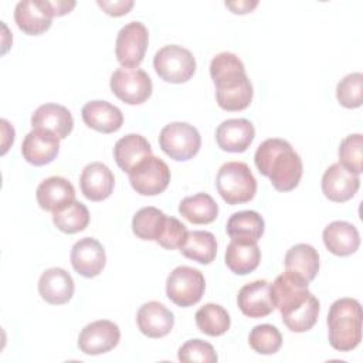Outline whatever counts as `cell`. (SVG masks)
<instances>
[{
  "mask_svg": "<svg viewBox=\"0 0 363 363\" xmlns=\"http://www.w3.org/2000/svg\"><path fill=\"white\" fill-rule=\"evenodd\" d=\"M210 77L216 85L217 105L228 112L250 106L254 95L252 84L242 61L233 52L217 54L210 62Z\"/></svg>",
  "mask_w": 363,
  "mask_h": 363,
  "instance_id": "obj_1",
  "label": "cell"
},
{
  "mask_svg": "<svg viewBox=\"0 0 363 363\" xmlns=\"http://www.w3.org/2000/svg\"><path fill=\"white\" fill-rule=\"evenodd\" d=\"M254 163L262 176L269 177L274 189L284 193L294 190L303 173L301 156L288 140L279 138L264 140L255 150Z\"/></svg>",
  "mask_w": 363,
  "mask_h": 363,
  "instance_id": "obj_2",
  "label": "cell"
},
{
  "mask_svg": "<svg viewBox=\"0 0 363 363\" xmlns=\"http://www.w3.org/2000/svg\"><path fill=\"white\" fill-rule=\"evenodd\" d=\"M362 306L353 298L336 299L328 313L329 343L339 352H350L362 340Z\"/></svg>",
  "mask_w": 363,
  "mask_h": 363,
  "instance_id": "obj_3",
  "label": "cell"
},
{
  "mask_svg": "<svg viewBox=\"0 0 363 363\" xmlns=\"http://www.w3.org/2000/svg\"><path fill=\"white\" fill-rule=\"evenodd\" d=\"M216 186L221 199L230 206L248 203L257 193V180L244 162L224 163L218 169Z\"/></svg>",
  "mask_w": 363,
  "mask_h": 363,
  "instance_id": "obj_4",
  "label": "cell"
},
{
  "mask_svg": "<svg viewBox=\"0 0 363 363\" xmlns=\"http://www.w3.org/2000/svg\"><path fill=\"white\" fill-rule=\"evenodd\" d=\"M156 74L166 82H187L196 72V58L193 54L177 44L162 47L153 58Z\"/></svg>",
  "mask_w": 363,
  "mask_h": 363,
  "instance_id": "obj_5",
  "label": "cell"
},
{
  "mask_svg": "<svg viewBox=\"0 0 363 363\" xmlns=\"http://www.w3.org/2000/svg\"><path fill=\"white\" fill-rule=\"evenodd\" d=\"M159 146L170 159L184 162L199 153L201 136L190 123L172 122L160 130Z\"/></svg>",
  "mask_w": 363,
  "mask_h": 363,
  "instance_id": "obj_6",
  "label": "cell"
},
{
  "mask_svg": "<svg viewBox=\"0 0 363 363\" xmlns=\"http://www.w3.org/2000/svg\"><path fill=\"white\" fill-rule=\"evenodd\" d=\"M204 289V275L193 267H176L166 279V295L180 308L196 305L201 299Z\"/></svg>",
  "mask_w": 363,
  "mask_h": 363,
  "instance_id": "obj_7",
  "label": "cell"
},
{
  "mask_svg": "<svg viewBox=\"0 0 363 363\" xmlns=\"http://www.w3.org/2000/svg\"><path fill=\"white\" fill-rule=\"evenodd\" d=\"M112 94L128 105H140L152 95V79L140 68H118L112 72Z\"/></svg>",
  "mask_w": 363,
  "mask_h": 363,
  "instance_id": "obj_8",
  "label": "cell"
},
{
  "mask_svg": "<svg viewBox=\"0 0 363 363\" xmlns=\"http://www.w3.org/2000/svg\"><path fill=\"white\" fill-rule=\"evenodd\" d=\"M133 190L142 196H156L163 193L170 183V169L159 157L150 155L139 162L129 173Z\"/></svg>",
  "mask_w": 363,
  "mask_h": 363,
  "instance_id": "obj_9",
  "label": "cell"
},
{
  "mask_svg": "<svg viewBox=\"0 0 363 363\" xmlns=\"http://www.w3.org/2000/svg\"><path fill=\"white\" fill-rule=\"evenodd\" d=\"M149 44V33L140 21L125 24L115 43V55L123 68H138L143 61Z\"/></svg>",
  "mask_w": 363,
  "mask_h": 363,
  "instance_id": "obj_10",
  "label": "cell"
},
{
  "mask_svg": "<svg viewBox=\"0 0 363 363\" xmlns=\"http://www.w3.org/2000/svg\"><path fill=\"white\" fill-rule=\"evenodd\" d=\"M309 282L296 274L285 271L269 284V292L274 306L281 312V316L294 311L306 301L311 295Z\"/></svg>",
  "mask_w": 363,
  "mask_h": 363,
  "instance_id": "obj_11",
  "label": "cell"
},
{
  "mask_svg": "<svg viewBox=\"0 0 363 363\" xmlns=\"http://www.w3.org/2000/svg\"><path fill=\"white\" fill-rule=\"evenodd\" d=\"M121 340L119 326L106 319L88 323L78 336V347L82 353L96 356L116 347Z\"/></svg>",
  "mask_w": 363,
  "mask_h": 363,
  "instance_id": "obj_12",
  "label": "cell"
},
{
  "mask_svg": "<svg viewBox=\"0 0 363 363\" xmlns=\"http://www.w3.org/2000/svg\"><path fill=\"white\" fill-rule=\"evenodd\" d=\"M106 264L104 245L91 237L78 240L71 250V265L79 275L85 278L98 277Z\"/></svg>",
  "mask_w": 363,
  "mask_h": 363,
  "instance_id": "obj_13",
  "label": "cell"
},
{
  "mask_svg": "<svg viewBox=\"0 0 363 363\" xmlns=\"http://www.w3.org/2000/svg\"><path fill=\"white\" fill-rule=\"evenodd\" d=\"M360 187L359 174L352 173L340 163L330 164L322 176V191L326 199L335 203L350 200Z\"/></svg>",
  "mask_w": 363,
  "mask_h": 363,
  "instance_id": "obj_14",
  "label": "cell"
},
{
  "mask_svg": "<svg viewBox=\"0 0 363 363\" xmlns=\"http://www.w3.org/2000/svg\"><path fill=\"white\" fill-rule=\"evenodd\" d=\"M255 138L254 125L244 118L223 121L216 129V140L220 149L231 153L245 152Z\"/></svg>",
  "mask_w": 363,
  "mask_h": 363,
  "instance_id": "obj_15",
  "label": "cell"
},
{
  "mask_svg": "<svg viewBox=\"0 0 363 363\" xmlns=\"http://www.w3.org/2000/svg\"><path fill=\"white\" fill-rule=\"evenodd\" d=\"M60 140L52 132L33 129L21 143V155L30 164L44 166L51 163L60 152Z\"/></svg>",
  "mask_w": 363,
  "mask_h": 363,
  "instance_id": "obj_16",
  "label": "cell"
},
{
  "mask_svg": "<svg viewBox=\"0 0 363 363\" xmlns=\"http://www.w3.org/2000/svg\"><path fill=\"white\" fill-rule=\"evenodd\" d=\"M237 303L240 311L248 318L257 319L268 316L275 309L269 292V282L257 279L245 284L238 291Z\"/></svg>",
  "mask_w": 363,
  "mask_h": 363,
  "instance_id": "obj_17",
  "label": "cell"
},
{
  "mask_svg": "<svg viewBox=\"0 0 363 363\" xmlns=\"http://www.w3.org/2000/svg\"><path fill=\"white\" fill-rule=\"evenodd\" d=\"M136 322L139 330L152 339H159L169 335L174 325V315L163 303L149 301L143 303L138 313Z\"/></svg>",
  "mask_w": 363,
  "mask_h": 363,
  "instance_id": "obj_18",
  "label": "cell"
},
{
  "mask_svg": "<svg viewBox=\"0 0 363 363\" xmlns=\"http://www.w3.org/2000/svg\"><path fill=\"white\" fill-rule=\"evenodd\" d=\"M79 187L88 200L102 201L112 194L115 187V176L106 164L92 162L84 167L79 176Z\"/></svg>",
  "mask_w": 363,
  "mask_h": 363,
  "instance_id": "obj_19",
  "label": "cell"
},
{
  "mask_svg": "<svg viewBox=\"0 0 363 363\" xmlns=\"http://www.w3.org/2000/svg\"><path fill=\"white\" fill-rule=\"evenodd\" d=\"M74 279L62 268L54 267L45 269L38 279L40 296L51 305H64L74 295Z\"/></svg>",
  "mask_w": 363,
  "mask_h": 363,
  "instance_id": "obj_20",
  "label": "cell"
},
{
  "mask_svg": "<svg viewBox=\"0 0 363 363\" xmlns=\"http://www.w3.org/2000/svg\"><path fill=\"white\" fill-rule=\"evenodd\" d=\"M84 123L101 133H113L122 128V111L108 101H89L82 106Z\"/></svg>",
  "mask_w": 363,
  "mask_h": 363,
  "instance_id": "obj_21",
  "label": "cell"
},
{
  "mask_svg": "<svg viewBox=\"0 0 363 363\" xmlns=\"http://www.w3.org/2000/svg\"><path fill=\"white\" fill-rule=\"evenodd\" d=\"M33 129H45L52 132L58 139H65L74 129L71 112L58 104H44L31 115Z\"/></svg>",
  "mask_w": 363,
  "mask_h": 363,
  "instance_id": "obj_22",
  "label": "cell"
},
{
  "mask_svg": "<svg viewBox=\"0 0 363 363\" xmlns=\"http://www.w3.org/2000/svg\"><path fill=\"white\" fill-rule=\"evenodd\" d=\"M323 244L329 252L337 257H347L357 251L360 235L357 228L349 221H332L322 233Z\"/></svg>",
  "mask_w": 363,
  "mask_h": 363,
  "instance_id": "obj_23",
  "label": "cell"
},
{
  "mask_svg": "<svg viewBox=\"0 0 363 363\" xmlns=\"http://www.w3.org/2000/svg\"><path fill=\"white\" fill-rule=\"evenodd\" d=\"M35 197L43 210L54 213L75 200V189L65 177L51 176L38 184Z\"/></svg>",
  "mask_w": 363,
  "mask_h": 363,
  "instance_id": "obj_24",
  "label": "cell"
},
{
  "mask_svg": "<svg viewBox=\"0 0 363 363\" xmlns=\"http://www.w3.org/2000/svg\"><path fill=\"white\" fill-rule=\"evenodd\" d=\"M14 20L17 27L28 35H40L52 24V17L47 13L41 0H24L17 3L14 9Z\"/></svg>",
  "mask_w": 363,
  "mask_h": 363,
  "instance_id": "obj_25",
  "label": "cell"
},
{
  "mask_svg": "<svg viewBox=\"0 0 363 363\" xmlns=\"http://www.w3.org/2000/svg\"><path fill=\"white\" fill-rule=\"evenodd\" d=\"M152 155V146L146 138L138 133H129L121 138L113 147V159L116 164L129 173L139 162Z\"/></svg>",
  "mask_w": 363,
  "mask_h": 363,
  "instance_id": "obj_26",
  "label": "cell"
},
{
  "mask_svg": "<svg viewBox=\"0 0 363 363\" xmlns=\"http://www.w3.org/2000/svg\"><path fill=\"white\" fill-rule=\"evenodd\" d=\"M285 271L299 275L308 282L319 272V254L311 244H295L285 254Z\"/></svg>",
  "mask_w": 363,
  "mask_h": 363,
  "instance_id": "obj_27",
  "label": "cell"
},
{
  "mask_svg": "<svg viewBox=\"0 0 363 363\" xmlns=\"http://www.w3.org/2000/svg\"><path fill=\"white\" fill-rule=\"evenodd\" d=\"M265 230L264 218L252 210H244L234 213L225 225V231L231 240L258 242Z\"/></svg>",
  "mask_w": 363,
  "mask_h": 363,
  "instance_id": "obj_28",
  "label": "cell"
},
{
  "mask_svg": "<svg viewBox=\"0 0 363 363\" xmlns=\"http://www.w3.org/2000/svg\"><path fill=\"white\" fill-rule=\"evenodd\" d=\"M224 259L231 272L237 275H247L259 265L261 250L257 242L231 240L227 245Z\"/></svg>",
  "mask_w": 363,
  "mask_h": 363,
  "instance_id": "obj_29",
  "label": "cell"
},
{
  "mask_svg": "<svg viewBox=\"0 0 363 363\" xmlns=\"http://www.w3.org/2000/svg\"><path fill=\"white\" fill-rule=\"evenodd\" d=\"M179 251L199 264H211L217 255V241L213 233L203 230L187 231V237Z\"/></svg>",
  "mask_w": 363,
  "mask_h": 363,
  "instance_id": "obj_30",
  "label": "cell"
},
{
  "mask_svg": "<svg viewBox=\"0 0 363 363\" xmlns=\"http://www.w3.org/2000/svg\"><path fill=\"white\" fill-rule=\"evenodd\" d=\"M179 213L193 224H210L218 216V204L210 194L196 193L180 201Z\"/></svg>",
  "mask_w": 363,
  "mask_h": 363,
  "instance_id": "obj_31",
  "label": "cell"
},
{
  "mask_svg": "<svg viewBox=\"0 0 363 363\" xmlns=\"http://www.w3.org/2000/svg\"><path fill=\"white\" fill-rule=\"evenodd\" d=\"M194 318L199 330L207 336H221L231 325L228 312L218 303H206L197 309Z\"/></svg>",
  "mask_w": 363,
  "mask_h": 363,
  "instance_id": "obj_32",
  "label": "cell"
},
{
  "mask_svg": "<svg viewBox=\"0 0 363 363\" xmlns=\"http://www.w3.org/2000/svg\"><path fill=\"white\" fill-rule=\"evenodd\" d=\"M52 223L60 231L65 234H75L88 227L89 211L84 203L74 200L52 213Z\"/></svg>",
  "mask_w": 363,
  "mask_h": 363,
  "instance_id": "obj_33",
  "label": "cell"
},
{
  "mask_svg": "<svg viewBox=\"0 0 363 363\" xmlns=\"http://www.w3.org/2000/svg\"><path fill=\"white\" fill-rule=\"evenodd\" d=\"M167 216L156 207H143L132 218L133 234L145 241H156L162 233Z\"/></svg>",
  "mask_w": 363,
  "mask_h": 363,
  "instance_id": "obj_34",
  "label": "cell"
},
{
  "mask_svg": "<svg viewBox=\"0 0 363 363\" xmlns=\"http://www.w3.org/2000/svg\"><path fill=\"white\" fill-rule=\"evenodd\" d=\"M319 311H320L319 299L313 294H311L303 303H301L294 311L282 315L281 318L284 325L291 332L302 333V332L311 330L315 326L319 316Z\"/></svg>",
  "mask_w": 363,
  "mask_h": 363,
  "instance_id": "obj_35",
  "label": "cell"
},
{
  "mask_svg": "<svg viewBox=\"0 0 363 363\" xmlns=\"http://www.w3.org/2000/svg\"><path fill=\"white\" fill-rule=\"evenodd\" d=\"M248 343L259 354H274L282 346V335L274 325L262 323L251 329Z\"/></svg>",
  "mask_w": 363,
  "mask_h": 363,
  "instance_id": "obj_36",
  "label": "cell"
},
{
  "mask_svg": "<svg viewBox=\"0 0 363 363\" xmlns=\"http://www.w3.org/2000/svg\"><path fill=\"white\" fill-rule=\"evenodd\" d=\"M339 163L354 174L363 170V136L360 133L347 135L339 145Z\"/></svg>",
  "mask_w": 363,
  "mask_h": 363,
  "instance_id": "obj_37",
  "label": "cell"
},
{
  "mask_svg": "<svg viewBox=\"0 0 363 363\" xmlns=\"http://www.w3.org/2000/svg\"><path fill=\"white\" fill-rule=\"evenodd\" d=\"M362 88L363 74L352 72L342 78L336 86V98L339 104L347 109L362 106Z\"/></svg>",
  "mask_w": 363,
  "mask_h": 363,
  "instance_id": "obj_38",
  "label": "cell"
},
{
  "mask_svg": "<svg viewBox=\"0 0 363 363\" xmlns=\"http://www.w3.org/2000/svg\"><path fill=\"white\" fill-rule=\"evenodd\" d=\"M177 357L182 363H216L218 359L214 347L201 339H190L182 345Z\"/></svg>",
  "mask_w": 363,
  "mask_h": 363,
  "instance_id": "obj_39",
  "label": "cell"
},
{
  "mask_svg": "<svg viewBox=\"0 0 363 363\" xmlns=\"http://www.w3.org/2000/svg\"><path fill=\"white\" fill-rule=\"evenodd\" d=\"M186 237H187L186 225L182 221H179L177 218L167 216L166 223H164L162 233H160L159 238L156 240V242L166 250H176L183 245Z\"/></svg>",
  "mask_w": 363,
  "mask_h": 363,
  "instance_id": "obj_40",
  "label": "cell"
},
{
  "mask_svg": "<svg viewBox=\"0 0 363 363\" xmlns=\"http://www.w3.org/2000/svg\"><path fill=\"white\" fill-rule=\"evenodd\" d=\"M96 4L109 16L113 17H121L125 16L130 11L133 7L132 0H113V1H106V0H98Z\"/></svg>",
  "mask_w": 363,
  "mask_h": 363,
  "instance_id": "obj_41",
  "label": "cell"
},
{
  "mask_svg": "<svg viewBox=\"0 0 363 363\" xmlns=\"http://www.w3.org/2000/svg\"><path fill=\"white\" fill-rule=\"evenodd\" d=\"M44 9L47 13L54 18V17H61L72 11L75 7V1H64V0H57V1H48V0H41Z\"/></svg>",
  "mask_w": 363,
  "mask_h": 363,
  "instance_id": "obj_42",
  "label": "cell"
},
{
  "mask_svg": "<svg viewBox=\"0 0 363 363\" xmlns=\"http://www.w3.org/2000/svg\"><path fill=\"white\" fill-rule=\"evenodd\" d=\"M258 6V1H225V7L234 14H247Z\"/></svg>",
  "mask_w": 363,
  "mask_h": 363,
  "instance_id": "obj_43",
  "label": "cell"
},
{
  "mask_svg": "<svg viewBox=\"0 0 363 363\" xmlns=\"http://www.w3.org/2000/svg\"><path fill=\"white\" fill-rule=\"evenodd\" d=\"M1 132H3V150L1 155H4L9 149L10 145H13L14 142V128L6 121L1 119Z\"/></svg>",
  "mask_w": 363,
  "mask_h": 363,
  "instance_id": "obj_44",
  "label": "cell"
}]
</instances>
